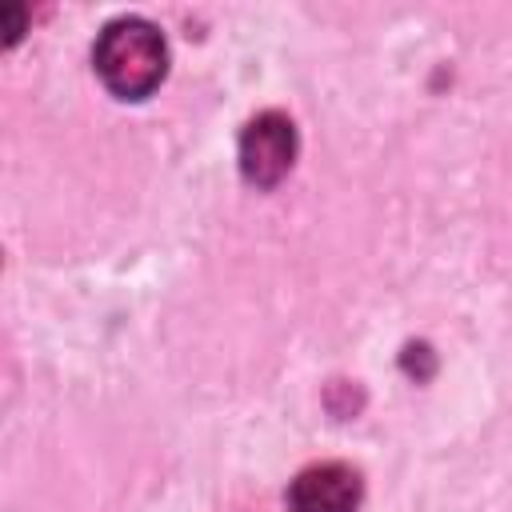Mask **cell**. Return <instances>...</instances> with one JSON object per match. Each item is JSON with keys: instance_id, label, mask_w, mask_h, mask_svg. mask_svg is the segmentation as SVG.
Listing matches in <instances>:
<instances>
[{"instance_id": "cell-1", "label": "cell", "mask_w": 512, "mask_h": 512, "mask_svg": "<svg viewBox=\"0 0 512 512\" xmlns=\"http://www.w3.org/2000/svg\"><path fill=\"white\" fill-rule=\"evenodd\" d=\"M92 60L112 96L144 100L168 72V44L156 24L140 16H120L100 32Z\"/></svg>"}, {"instance_id": "cell-2", "label": "cell", "mask_w": 512, "mask_h": 512, "mask_svg": "<svg viewBox=\"0 0 512 512\" xmlns=\"http://www.w3.org/2000/svg\"><path fill=\"white\" fill-rule=\"evenodd\" d=\"M296 160V128L284 112H260L240 132V172L256 188H272Z\"/></svg>"}, {"instance_id": "cell-3", "label": "cell", "mask_w": 512, "mask_h": 512, "mask_svg": "<svg viewBox=\"0 0 512 512\" xmlns=\"http://www.w3.org/2000/svg\"><path fill=\"white\" fill-rule=\"evenodd\" d=\"M356 508H360V476L336 460L304 468L288 488V512H356Z\"/></svg>"}]
</instances>
